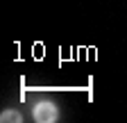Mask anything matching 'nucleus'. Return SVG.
I'll return each mask as SVG.
<instances>
[{
  "label": "nucleus",
  "instance_id": "obj_2",
  "mask_svg": "<svg viewBox=\"0 0 127 123\" xmlns=\"http://www.w3.org/2000/svg\"><path fill=\"white\" fill-rule=\"evenodd\" d=\"M2 121H21V114L16 110H7V112H2Z\"/></svg>",
  "mask_w": 127,
  "mask_h": 123
},
{
  "label": "nucleus",
  "instance_id": "obj_1",
  "mask_svg": "<svg viewBox=\"0 0 127 123\" xmlns=\"http://www.w3.org/2000/svg\"><path fill=\"white\" fill-rule=\"evenodd\" d=\"M34 119H36V121H43V123L57 121V107H55L52 103H48V100L39 103V105L34 107Z\"/></svg>",
  "mask_w": 127,
  "mask_h": 123
}]
</instances>
